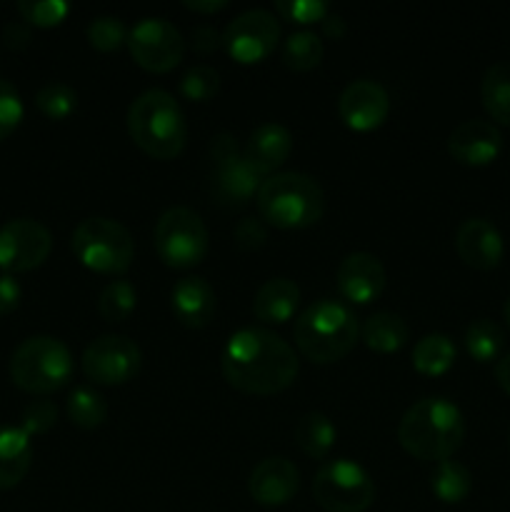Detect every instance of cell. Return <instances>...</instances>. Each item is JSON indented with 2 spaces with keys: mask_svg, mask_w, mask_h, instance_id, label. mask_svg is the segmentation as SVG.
I'll list each match as a JSON object with an SVG mask.
<instances>
[{
  "mask_svg": "<svg viewBox=\"0 0 510 512\" xmlns=\"http://www.w3.org/2000/svg\"><path fill=\"white\" fill-rule=\"evenodd\" d=\"M10 378L25 393H55L73 378V355L63 340L53 335H33L10 355Z\"/></svg>",
  "mask_w": 510,
  "mask_h": 512,
  "instance_id": "obj_6",
  "label": "cell"
},
{
  "mask_svg": "<svg viewBox=\"0 0 510 512\" xmlns=\"http://www.w3.org/2000/svg\"><path fill=\"white\" fill-rule=\"evenodd\" d=\"M3 40L8 48L20 50L30 43V25L25 20H13V23L5 25L3 30Z\"/></svg>",
  "mask_w": 510,
  "mask_h": 512,
  "instance_id": "obj_44",
  "label": "cell"
},
{
  "mask_svg": "<svg viewBox=\"0 0 510 512\" xmlns=\"http://www.w3.org/2000/svg\"><path fill=\"white\" fill-rule=\"evenodd\" d=\"M218 90L220 73L213 65H193V68L180 78V93H183V98L193 100V103H205V100L215 98Z\"/></svg>",
  "mask_w": 510,
  "mask_h": 512,
  "instance_id": "obj_35",
  "label": "cell"
},
{
  "mask_svg": "<svg viewBox=\"0 0 510 512\" xmlns=\"http://www.w3.org/2000/svg\"><path fill=\"white\" fill-rule=\"evenodd\" d=\"M23 120V100L10 80L0 78V140L8 138Z\"/></svg>",
  "mask_w": 510,
  "mask_h": 512,
  "instance_id": "obj_38",
  "label": "cell"
},
{
  "mask_svg": "<svg viewBox=\"0 0 510 512\" xmlns=\"http://www.w3.org/2000/svg\"><path fill=\"white\" fill-rule=\"evenodd\" d=\"M58 420V408L50 400H33L25 405L23 415H20V428L33 438V435L48 433Z\"/></svg>",
  "mask_w": 510,
  "mask_h": 512,
  "instance_id": "obj_39",
  "label": "cell"
},
{
  "mask_svg": "<svg viewBox=\"0 0 510 512\" xmlns=\"http://www.w3.org/2000/svg\"><path fill=\"white\" fill-rule=\"evenodd\" d=\"M130 138L150 158L170 160L183 153L188 140V123L178 100L163 88H150L130 103L128 115Z\"/></svg>",
  "mask_w": 510,
  "mask_h": 512,
  "instance_id": "obj_4",
  "label": "cell"
},
{
  "mask_svg": "<svg viewBox=\"0 0 510 512\" xmlns=\"http://www.w3.org/2000/svg\"><path fill=\"white\" fill-rule=\"evenodd\" d=\"M480 98L490 118L510 125V63H493L480 80Z\"/></svg>",
  "mask_w": 510,
  "mask_h": 512,
  "instance_id": "obj_28",
  "label": "cell"
},
{
  "mask_svg": "<svg viewBox=\"0 0 510 512\" xmlns=\"http://www.w3.org/2000/svg\"><path fill=\"white\" fill-rule=\"evenodd\" d=\"M263 180V175L248 160L238 158L233 163L215 165L213 193L218 203L228 205V208H243L258 195Z\"/></svg>",
  "mask_w": 510,
  "mask_h": 512,
  "instance_id": "obj_21",
  "label": "cell"
},
{
  "mask_svg": "<svg viewBox=\"0 0 510 512\" xmlns=\"http://www.w3.org/2000/svg\"><path fill=\"white\" fill-rule=\"evenodd\" d=\"M455 343L445 333H428L415 343L413 348V368L420 375H428V378H438L445 375L455 363Z\"/></svg>",
  "mask_w": 510,
  "mask_h": 512,
  "instance_id": "obj_25",
  "label": "cell"
},
{
  "mask_svg": "<svg viewBox=\"0 0 510 512\" xmlns=\"http://www.w3.org/2000/svg\"><path fill=\"white\" fill-rule=\"evenodd\" d=\"M430 490L440 503L458 505L473 490V475L458 460H443L435 463V470L430 473Z\"/></svg>",
  "mask_w": 510,
  "mask_h": 512,
  "instance_id": "obj_27",
  "label": "cell"
},
{
  "mask_svg": "<svg viewBox=\"0 0 510 512\" xmlns=\"http://www.w3.org/2000/svg\"><path fill=\"white\" fill-rule=\"evenodd\" d=\"M128 50L140 68L150 73H168L183 60L185 40L170 20L150 15L128 30Z\"/></svg>",
  "mask_w": 510,
  "mask_h": 512,
  "instance_id": "obj_12",
  "label": "cell"
},
{
  "mask_svg": "<svg viewBox=\"0 0 510 512\" xmlns=\"http://www.w3.org/2000/svg\"><path fill=\"white\" fill-rule=\"evenodd\" d=\"M85 35H88V43L100 53H110V50H118L120 45L128 43V28H125L118 15H98V18H93L88 23Z\"/></svg>",
  "mask_w": 510,
  "mask_h": 512,
  "instance_id": "obj_34",
  "label": "cell"
},
{
  "mask_svg": "<svg viewBox=\"0 0 510 512\" xmlns=\"http://www.w3.org/2000/svg\"><path fill=\"white\" fill-rule=\"evenodd\" d=\"M220 370L228 385L248 395L283 393L298 378L293 345L268 328H240L225 343Z\"/></svg>",
  "mask_w": 510,
  "mask_h": 512,
  "instance_id": "obj_1",
  "label": "cell"
},
{
  "mask_svg": "<svg viewBox=\"0 0 510 512\" xmlns=\"http://www.w3.org/2000/svg\"><path fill=\"white\" fill-rule=\"evenodd\" d=\"M20 298H23V288H20L18 280L10 273L0 275V315L13 313L20 305Z\"/></svg>",
  "mask_w": 510,
  "mask_h": 512,
  "instance_id": "obj_43",
  "label": "cell"
},
{
  "mask_svg": "<svg viewBox=\"0 0 510 512\" xmlns=\"http://www.w3.org/2000/svg\"><path fill=\"white\" fill-rule=\"evenodd\" d=\"M53 250V235L33 218H13L0 225V268L25 273L40 268Z\"/></svg>",
  "mask_w": 510,
  "mask_h": 512,
  "instance_id": "obj_13",
  "label": "cell"
},
{
  "mask_svg": "<svg viewBox=\"0 0 510 512\" xmlns=\"http://www.w3.org/2000/svg\"><path fill=\"white\" fill-rule=\"evenodd\" d=\"M35 105L50 120H65L78 108V93L73 85L63 83V80H50L35 93Z\"/></svg>",
  "mask_w": 510,
  "mask_h": 512,
  "instance_id": "obj_33",
  "label": "cell"
},
{
  "mask_svg": "<svg viewBox=\"0 0 510 512\" xmlns=\"http://www.w3.org/2000/svg\"><path fill=\"white\" fill-rule=\"evenodd\" d=\"M170 305L173 313L185 328H205L213 320L218 298H215L213 285L200 275H185L170 290Z\"/></svg>",
  "mask_w": 510,
  "mask_h": 512,
  "instance_id": "obj_19",
  "label": "cell"
},
{
  "mask_svg": "<svg viewBox=\"0 0 510 512\" xmlns=\"http://www.w3.org/2000/svg\"><path fill=\"white\" fill-rule=\"evenodd\" d=\"M338 113L350 130L368 133L388 120L390 95L378 80L360 78L343 88L338 100Z\"/></svg>",
  "mask_w": 510,
  "mask_h": 512,
  "instance_id": "obj_14",
  "label": "cell"
},
{
  "mask_svg": "<svg viewBox=\"0 0 510 512\" xmlns=\"http://www.w3.org/2000/svg\"><path fill=\"white\" fill-rule=\"evenodd\" d=\"M33 463V443L20 425H0V490L20 485Z\"/></svg>",
  "mask_w": 510,
  "mask_h": 512,
  "instance_id": "obj_23",
  "label": "cell"
},
{
  "mask_svg": "<svg viewBox=\"0 0 510 512\" xmlns=\"http://www.w3.org/2000/svg\"><path fill=\"white\" fill-rule=\"evenodd\" d=\"M255 203L260 218L268 225L280 230H300L323 218L325 193L313 175L288 170L268 175L255 195Z\"/></svg>",
  "mask_w": 510,
  "mask_h": 512,
  "instance_id": "obj_5",
  "label": "cell"
},
{
  "mask_svg": "<svg viewBox=\"0 0 510 512\" xmlns=\"http://www.w3.org/2000/svg\"><path fill=\"white\" fill-rule=\"evenodd\" d=\"M18 13L28 25L53 28L68 18L70 5L65 0H18Z\"/></svg>",
  "mask_w": 510,
  "mask_h": 512,
  "instance_id": "obj_36",
  "label": "cell"
},
{
  "mask_svg": "<svg viewBox=\"0 0 510 512\" xmlns=\"http://www.w3.org/2000/svg\"><path fill=\"white\" fill-rule=\"evenodd\" d=\"M455 250L460 260L475 270H493L503 260L505 243L500 230L488 218H468L458 225Z\"/></svg>",
  "mask_w": 510,
  "mask_h": 512,
  "instance_id": "obj_18",
  "label": "cell"
},
{
  "mask_svg": "<svg viewBox=\"0 0 510 512\" xmlns=\"http://www.w3.org/2000/svg\"><path fill=\"white\" fill-rule=\"evenodd\" d=\"M293 153V133L285 128L283 123H260L258 128L250 133L248 143L243 148V158L258 170L260 175H270L285 163Z\"/></svg>",
  "mask_w": 510,
  "mask_h": 512,
  "instance_id": "obj_20",
  "label": "cell"
},
{
  "mask_svg": "<svg viewBox=\"0 0 510 512\" xmlns=\"http://www.w3.org/2000/svg\"><path fill=\"white\" fill-rule=\"evenodd\" d=\"M183 5L188 10H195V13L210 15V13H218V10L228 8V0H185Z\"/></svg>",
  "mask_w": 510,
  "mask_h": 512,
  "instance_id": "obj_46",
  "label": "cell"
},
{
  "mask_svg": "<svg viewBox=\"0 0 510 512\" xmlns=\"http://www.w3.org/2000/svg\"><path fill=\"white\" fill-rule=\"evenodd\" d=\"M500 148H503V135H500V130L490 120L480 118L460 123L448 138L450 158L458 160L460 165H470V168L490 165L498 158Z\"/></svg>",
  "mask_w": 510,
  "mask_h": 512,
  "instance_id": "obj_17",
  "label": "cell"
},
{
  "mask_svg": "<svg viewBox=\"0 0 510 512\" xmlns=\"http://www.w3.org/2000/svg\"><path fill=\"white\" fill-rule=\"evenodd\" d=\"M325 45L320 40V35L315 30H295L285 38L283 43V63L288 65L290 70H298V73H305V70L318 68L320 60H323Z\"/></svg>",
  "mask_w": 510,
  "mask_h": 512,
  "instance_id": "obj_30",
  "label": "cell"
},
{
  "mask_svg": "<svg viewBox=\"0 0 510 512\" xmlns=\"http://www.w3.org/2000/svg\"><path fill=\"white\" fill-rule=\"evenodd\" d=\"M503 345L505 333L495 320L478 318L465 328V350H468L470 358L478 360V363L498 360L500 353H503Z\"/></svg>",
  "mask_w": 510,
  "mask_h": 512,
  "instance_id": "obj_29",
  "label": "cell"
},
{
  "mask_svg": "<svg viewBox=\"0 0 510 512\" xmlns=\"http://www.w3.org/2000/svg\"><path fill=\"white\" fill-rule=\"evenodd\" d=\"M335 438H338V430H335L333 420L328 415L318 413V410L305 413L298 420V425H295V443L313 460L328 458V453L335 445Z\"/></svg>",
  "mask_w": 510,
  "mask_h": 512,
  "instance_id": "obj_26",
  "label": "cell"
},
{
  "mask_svg": "<svg viewBox=\"0 0 510 512\" xmlns=\"http://www.w3.org/2000/svg\"><path fill=\"white\" fill-rule=\"evenodd\" d=\"M280 38V23L270 10L250 8L235 15L220 33L225 53L243 65L260 63L275 50Z\"/></svg>",
  "mask_w": 510,
  "mask_h": 512,
  "instance_id": "obj_10",
  "label": "cell"
},
{
  "mask_svg": "<svg viewBox=\"0 0 510 512\" xmlns=\"http://www.w3.org/2000/svg\"><path fill=\"white\" fill-rule=\"evenodd\" d=\"M313 498L328 512H365L375 500V483L363 465L338 458L318 468Z\"/></svg>",
  "mask_w": 510,
  "mask_h": 512,
  "instance_id": "obj_9",
  "label": "cell"
},
{
  "mask_svg": "<svg viewBox=\"0 0 510 512\" xmlns=\"http://www.w3.org/2000/svg\"><path fill=\"white\" fill-rule=\"evenodd\" d=\"M190 45H193L195 53H213L215 48H220L223 45V40H220V33L215 30V25H208V23H200L195 25L193 33H190Z\"/></svg>",
  "mask_w": 510,
  "mask_h": 512,
  "instance_id": "obj_42",
  "label": "cell"
},
{
  "mask_svg": "<svg viewBox=\"0 0 510 512\" xmlns=\"http://www.w3.org/2000/svg\"><path fill=\"white\" fill-rule=\"evenodd\" d=\"M508 445H510V435H508Z\"/></svg>",
  "mask_w": 510,
  "mask_h": 512,
  "instance_id": "obj_49",
  "label": "cell"
},
{
  "mask_svg": "<svg viewBox=\"0 0 510 512\" xmlns=\"http://www.w3.org/2000/svg\"><path fill=\"white\" fill-rule=\"evenodd\" d=\"M360 338L375 353H395V350L403 348L410 338L408 323L400 318L398 313H390V310H378V313L370 315L368 320L360 328Z\"/></svg>",
  "mask_w": 510,
  "mask_h": 512,
  "instance_id": "obj_24",
  "label": "cell"
},
{
  "mask_svg": "<svg viewBox=\"0 0 510 512\" xmlns=\"http://www.w3.org/2000/svg\"><path fill=\"white\" fill-rule=\"evenodd\" d=\"M300 303V288L290 278H270L253 298V315L265 325L288 323Z\"/></svg>",
  "mask_w": 510,
  "mask_h": 512,
  "instance_id": "obj_22",
  "label": "cell"
},
{
  "mask_svg": "<svg viewBox=\"0 0 510 512\" xmlns=\"http://www.w3.org/2000/svg\"><path fill=\"white\" fill-rule=\"evenodd\" d=\"M155 253L168 268L185 270L203 263L208 255V228L195 210L185 205H173L155 223L153 233Z\"/></svg>",
  "mask_w": 510,
  "mask_h": 512,
  "instance_id": "obj_8",
  "label": "cell"
},
{
  "mask_svg": "<svg viewBox=\"0 0 510 512\" xmlns=\"http://www.w3.org/2000/svg\"><path fill=\"white\" fill-rule=\"evenodd\" d=\"M235 245L243 250H258L263 248L265 240H268V225H265V220L255 218V215H250V218H243L238 225H235Z\"/></svg>",
  "mask_w": 510,
  "mask_h": 512,
  "instance_id": "obj_40",
  "label": "cell"
},
{
  "mask_svg": "<svg viewBox=\"0 0 510 512\" xmlns=\"http://www.w3.org/2000/svg\"><path fill=\"white\" fill-rule=\"evenodd\" d=\"M138 305V290L130 280H110L98 298V310L108 323H123L135 313Z\"/></svg>",
  "mask_w": 510,
  "mask_h": 512,
  "instance_id": "obj_32",
  "label": "cell"
},
{
  "mask_svg": "<svg viewBox=\"0 0 510 512\" xmlns=\"http://www.w3.org/2000/svg\"><path fill=\"white\" fill-rule=\"evenodd\" d=\"M293 338L305 358L330 365L343 360L355 348L360 338V323L348 303L320 298L298 315Z\"/></svg>",
  "mask_w": 510,
  "mask_h": 512,
  "instance_id": "obj_3",
  "label": "cell"
},
{
  "mask_svg": "<svg viewBox=\"0 0 510 512\" xmlns=\"http://www.w3.org/2000/svg\"><path fill=\"white\" fill-rule=\"evenodd\" d=\"M335 283L345 300L355 305H368L385 290V268L378 255L355 250L340 260Z\"/></svg>",
  "mask_w": 510,
  "mask_h": 512,
  "instance_id": "obj_15",
  "label": "cell"
},
{
  "mask_svg": "<svg viewBox=\"0 0 510 512\" xmlns=\"http://www.w3.org/2000/svg\"><path fill=\"white\" fill-rule=\"evenodd\" d=\"M275 10L283 15L285 20L293 23L310 25V23H323L325 15L330 13V5L325 0H278Z\"/></svg>",
  "mask_w": 510,
  "mask_h": 512,
  "instance_id": "obj_37",
  "label": "cell"
},
{
  "mask_svg": "<svg viewBox=\"0 0 510 512\" xmlns=\"http://www.w3.org/2000/svg\"><path fill=\"white\" fill-rule=\"evenodd\" d=\"M143 353L138 343L125 335H100L83 350L85 378L95 385H125L138 375Z\"/></svg>",
  "mask_w": 510,
  "mask_h": 512,
  "instance_id": "obj_11",
  "label": "cell"
},
{
  "mask_svg": "<svg viewBox=\"0 0 510 512\" xmlns=\"http://www.w3.org/2000/svg\"><path fill=\"white\" fill-rule=\"evenodd\" d=\"M465 420L458 405L448 398H423L410 405L398 423L403 450L425 463H443L463 445Z\"/></svg>",
  "mask_w": 510,
  "mask_h": 512,
  "instance_id": "obj_2",
  "label": "cell"
},
{
  "mask_svg": "<svg viewBox=\"0 0 510 512\" xmlns=\"http://www.w3.org/2000/svg\"><path fill=\"white\" fill-rule=\"evenodd\" d=\"M495 380H498L500 388L510 395V353L498 358V365H495Z\"/></svg>",
  "mask_w": 510,
  "mask_h": 512,
  "instance_id": "obj_47",
  "label": "cell"
},
{
  "mask_svg": "<svg viewBox=\"0 0 510 512\" xmlns=\"http://www.w3.org/2000/svg\"><path fill=\"white\" fill-rule=\"evenodd\" d=\"M68 418L78 428H100L105 418H108V403H105V398L98 390L88 388V385H78L68 395Z\"/></svg>",
  "mask_w": 510,
  "mask_h": 512,
  "instance_id": "obj_31",
  "label": "cell"
},
{
  "mask_svg": "<svg viewBox=\"0 0 510 512\" xmlns=\"http://www.w3.org/2000/svg\"><path fill=\"white\" fill-rule=\"evenodd\" d=\"M503 318H505V323H508V328H510V295H508V300H505V305H503Z\"/></svg>",
  "mask_w": 510,
  "mask_h": 512,
  "instance_id": "obj_48",
  "label": "cell"
},
{
  "mask_svg": "<svg viewBox=\"0 0 510 512\" xmlns=\"http://www.w3.org/2000/svg\"><path fill=\"white\" fill-rule=\"evenodd\" d=\"M238 158H243V150H240L235 135L228 133V130H220V133H215L213 140H210V160H213V168L215 165L233 163V160H238Z\"/></svg>",
  "mask_w": 510,
  "mask_h": 512,
  "instance_id": "obj_41",
  "label": "cell"
},
{
  "mask_svg": "<svg viewBox=\"0 0 510 512\" xmlns=\"http://www.w3.org/2000/svg\"><path fill=\"white\" fill-rule=\"evenodd\" d=\"M75 258L88 270L103 275H120L133 265L135 243L123 223L103 215H93L75 225L70 238Z\"/></svg>",
  "mask_w": 510,
  "mask_h": 512,
  "instance_id": "obj_7",
  "label": "cell"
},
{
  "mask_svg": "<svg viewBox=\"0 0 510 512\" xmlns=\"http://www.w3.org/2000/svg\"><path fill=\"white\" fill-rule=\"evenodd\" d=\"M323 33L328 35V38L333 40H340L345 38V33H348V23H345V18L340 13H335V10H330L328 15L323 18Z\"/></svg>",
  "mask_w": 510,
  "mask_h": 512,
  "instance_id": "obj_45",
  "label": "cell"
},
{
  "mask_svg": "<svg viewBox=\"0 0 510 512\" xmlns=\"http://www.w3.org/2000/svg\"><path fill=\"white\" fill-rule=\"evenodd\" d=\"M300 488V470L295 468L293 460L283 455L260 460L248 478L250 498L265 508H278V505L290 503Z\"/></svg>",
  "mask_w": 510,
  "mask_h": 512,
  "instance_id": "obj_16",
  "label": "cell"
}]
</instances>
